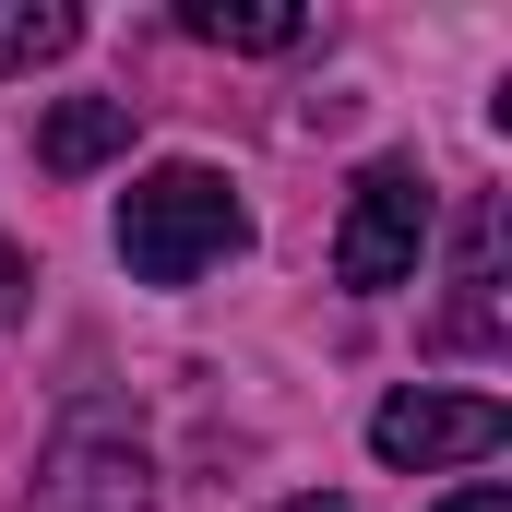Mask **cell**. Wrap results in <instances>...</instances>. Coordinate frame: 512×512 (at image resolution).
I'll return each instance as SVG.
<instances>
[{
  "label": "cell",
  "instance_id": "cell-1",
  "mask_svg": "<svg viewBox=\"0 0 512 512\" xmlns=\"http://www.w3.org/2000/svg\"><path fill=\"white\" fill-rule=\"evenodd\" d=\"M227 251H251V203H239V179L227 167H155V179H131L120 203V262L143 286H191V274H215Z\"/></svg>",
  "mask_w": 512,
  "mask_h": 512
},
{
  "label": "cell",
  "instance_id": "cell-2",
  "mask_svg": "<svg viewBox=\"0 0 512 512\" xmlns=\"http://www.w3.org/2000/svg\"><path fill=\"white\" fill-rule=\"evenodd\" d=\"M417 251H429V179H417L405 155H382V167L358 179L346 227H334V274H346L358 298H382V286L417 274Z\"/></svg>",
  "mask_w": 512,
  "mask_h": 512
},
{
  "label": "cell",
  "instance_id": "cell-3",
  "mask_svg": "<svg viewBox=\"0 0 512 512\" xmlns=\"http://www.w3.org/2000/svg\"><path fill=\"white\" fill-rule=\"evenodd\" d=\"M512 441V405L501 393H393L382 417H370V453L382 465H477V453H501Z\"/></svg>",
  "mask_w": 512,
  "mask_h": 512
},
{
  "label": "cell",
  "instance_id": "cell-4",
  "mask_svg": "<svg viewBox=\"0 0 512 512\" xmlns=\"http://www.w3.org/2000/svg\"><path fill=\"white\" fill-rule=\"evenodd\" d=\"M36 512H155V465L108 429H72L36 477Z\"/></svg>",
  "mask_w": 512,
  "mask_h": 512
},
{
  "label": "cell",
  "instance_id": "cell-5",
  "mask_svg": "<svg viewBox=\"0 0 512 512\" xmlns=\"http://www.w3.org/2000/svg\"><path fill=\"white\" fill-rule=\"evenodd\" d=\"M108 155H131V96H72V108L36 120V167H48V179H84V167H108Z\"/></svg>",
  "mask_w": 512,
  "mask_h": 512
},
{
  "label": "cell",
  "instance_id": "cell-6",
  "mask_svg": "<svg viewBox=\"0 0 512 512\" xmlns=\"http://www.w3.org/2000/svg\"><path fill=\"white\" fill-rule=\"evenodd\" d=\"M179 24H191V36H203V48H298V36H310V12H298V0H191V12H179Z\"/></svg>",
  "mask_w": 512,
  "mask_h": 512
},
{
  "label": "cell",
  "instance_id": "cell-7",
  "mask_svg": "<svg viewBox=\"0 0 512 512\" xmlns=\"http://www.w3.org/2000/svg\"><path fill=\"white\" fill-rule=\"evenodd\" d=\"M84 24L60 12V0H0V72H36V60H60Z\"/></svg>",
  "mask_w": 512,
  "mask_h": 512
},
{
  "label": "cell",
  "instance_id": "cell-8",
  "mask_svg": "<svg viewBox=\"0 0 512 512\" xmlns=\"http://www.w3.org/2000/svg\"><path fill=\"white\" fill-rule=\"evenodd\" d=\"M0 322H24V251H0Z\"/></svg>",
  "mask_w": 512,
  "mask_h": 512
},
{
  "label": "cell",
  "instance_id": "cell-9",
  "mask_svg": "<svg viewBox=\"0 0 512 512\" xmlns=\"http://www.w3.org/2000/svg\"><path fill=\"white\" fill-rule=\"evenodd\" d=\"M441 512H512V501H501V489H453Z\"/></svg>",
  "mask_w": 512,
  "mask_h": 512
},
{
  "label": "cell",
  "instance_id": "cell-10",
  "mask_svg": "<svg viewBox=\"0 0 512 512\" xmlns=\"http://www.w3.org/2000/svg\"><path fill=\"white\" fill-rule=\"evenodd\" d=\"M274 512H346V501H274Z\"/></svg>",
  "mask_w": 512,
  "mask_h": 512
}]
</instances>
